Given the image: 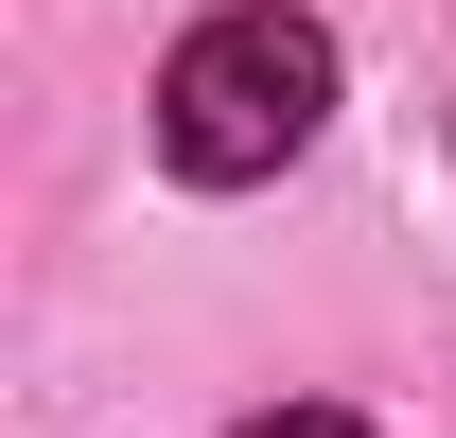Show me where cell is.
Here are the masks:
<instances>
[{
    "label": "cell",
    "mask_w": 456,
    "mask_h": 438,
    "mask_svg": "<svg viewBox=\"0 0 456 438\" xmlns=\"http://www.w3.org/2000/svg\"><path fill=\"white\" fill-rule=\"evenodd\" d=\"M316 123H334V36H316L298 0H228V18H193L175 70H159V158L211 175V193L281 175Z\"/></svg>",
    "instance_id": "obj_1"
},
{
    "label": "cell",
    "mask_w": 456,
    "mask_h": 438,
    "mask_svg": "<svg viewBox=\"0 0 456 438\" xmlns=\"http://www.w3.org/2000/svg\"><path fill=\"white\" fill-rule=\"evenodd\" d=\"M246 438H369V421H351V403H264Z\"/></svg>",
    "instance_id": "obj_2"
}]
</instances>
